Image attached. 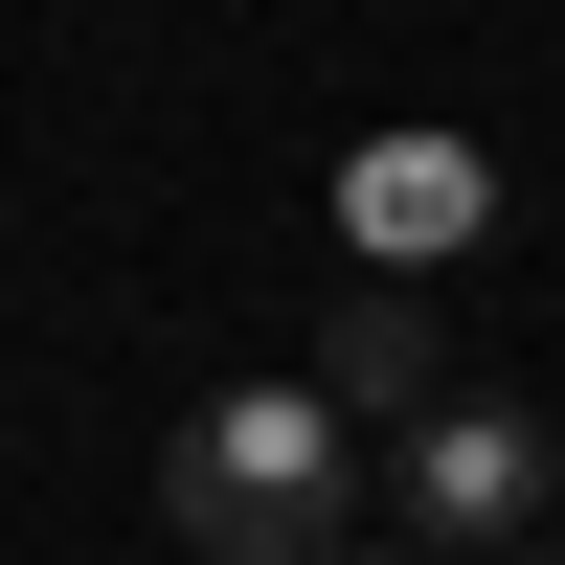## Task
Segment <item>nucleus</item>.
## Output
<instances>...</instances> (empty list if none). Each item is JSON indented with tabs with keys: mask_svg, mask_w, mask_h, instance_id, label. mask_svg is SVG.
Masks as SVG:
<instances>
[{
	"mask_svg": "<svg viewBox=\"0 0 565 565\" xmlns=\"http://www.w3.org/2000/svg\"><path fill=\"white\" fill-rule=\"evenodd\" d=\"M430 362H452V340H430V295H385V271H362V295H340V340H317V407L407 452V430H430V407H452Z\"/></svg>",
	"mask_w": 565,
	"mask_h": 565,
	"instance_id": "obj_4",
	"label": "nucleus"
},
{
	"mask_svg": "<svg viewBox=\"0 0 565 565\" xmlns=\"http://www.w3.org/2000/svg\"><path fill=\"white\" fill-rule=\"evenodd\" d=\"M340 476H362V430L317 385H226V407L159 430V521L204 565H317V543H340Z\"/></svg>",
	"mask_w": 565,
	"mask_h": 565,
	"instance_id": "obj_1",
	"label": "nucleus"
},
{
	"mask_svg": "<svg viewBox=\"0 0 565 565\" xmlns=\"http://www.w3.org/2000/svg\"><path fill=\"white\" fill-rule=\"evenodd\" d=\"M385 521H407V543H452V565H521V521H543V407L452 385L430 430L385 452Z\"/></svg>",
	"mask_w": 565,
	"mask_h": 565,
	"instance_id": "obj_2",
	"label": "nucleus"
},
{
	"mask_svg": "<svg viewBox=\"0 0 565 565\" xmlns=\"http://www.w3.org/2000/svg\"><path fill=\"white\" fill-rule=\"evenodd\" d=\"M521 565H565V543H521Z\"/></svg>",
	"mask_w": 565,
	"mask_h": 565,
	"instance_id": "obj_6",
	"label": "nucleus"
},
{
	"mask_svg": "<svg viewBox=\"0 0 565 565\" xmlns=\"http://www.w3.org/2000/svg\"><path fill=\"white\" fill-rule=\"evenodd\" d=\"M317 565H430V543H317Z\"/></svg>",
	"mask_w": 565,
	"mask_h": 565,
	"instance_id": "obj_5",
	"label": "nucleus"
},
{
	"mask_svg": "<svg viewBox=\"0 0 565 565\" xmlns=\"http://www.w3.org/2000/svg\"><path fill=\"white\" fill-rule=\"evenodd\" d=\"M340 226H362V271L407 295V271H452L498 226V159H476V136H362V159H340Z\"/></svg>",
	"mask_w": 565,
	"mask_h": 565,
	"instance_id": "obj_3",
	"label": "nucleus"
}]
</instances>
